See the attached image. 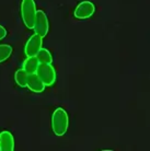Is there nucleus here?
Masks as SVG:
<instances>
[{
    "mask_svg": "<svg viewBox=\"0 0 150 151\" xmlns=\"http://www.w3.org/2000/svg\"><path fill=\"white\" fill-rule=\"evenodd\" d=\"M68 126H69V118L67 112L61 107L56 109L52 116L53 132L58 137L64 136L68 130Z\"/></svg>",
    "mask_w": 150,
    "mask_h": 151,
    "instance_id": "obj_1",
    "label": "nucleus"
},
{
    "mask_svg": "<svg viewBox=\"0 0 150 151\" xmlns=\"http://www.w3.org/2000/svg\"><path fill=\"white\" fill-rule=\"evenodd\" d=\"M36 4L34 0H22L21 4V18L29 30H33L36 18Z\"/></svg>",
    "mask_w": 150,
    "mask_h": 151,
    "instance_id": "obj_2",
    "label": "nucleus"
},
{
    "mask_svg": "<svg viewBox=\"0 0 150 151\" xmlns=\"http://www.w3.org/2000/svg\"><path fill=\"white\" fill-rule=\"evenodd\" d=\"M35 73L45 84V87H52L56 81V71L52 64H40Z\"/></svg>",
    "mask_w": 150,
    "mask_h": 151,
    "instance_id": "obj_3",
    "label": "nucleus"
},
{
    "mask_svg": "<svg viewBox=\"0 0 150 151\" xmlns=\"http://www.w3.org/2000/svg\"><path fill=\"white\" fill-rule=\"evenodd\" d=\"M42 45H43V37L35 33L26 42L24 46V54L26 55V57L36 56L38 52L41 50Z\"/></svg>",
    "mask_w": 150,
    "mask_h": 151,
    "instance_id": "obj_4",
    "label": "nucleus"
},
{
    "mask_svg": "<svg viewBox=\"0 0 150 151\" xmlns=\"http://www.w3.org/2000/svg\"><path fill=\"white\" fill-rule=\"evenodd\" d=\"M48 19L47 15L44 13V11L42 10H38L36 11V18H35V24H34V29L35 33L38 34L42 37H45L47 33H48Z\"/></svg>",
    "mask_w": 150,
    "mask_h": 151,
    "instance_id": "obj_5",
    "label": "nucleus"
},
{
    "mask_svg": "<svg viewBox=\"0 0 150 151\" xmlns=\"http://www.w3.org/2000/svg\"><path fill=\"white\" fill-rule=\"evenodd\" d=\"M95 12V6L91 1H82L76 7L74 14L77 19H89Z\"/></svg>",
    "mask_w": 150,
    "mask_h": 151,
    "instance_id": "obj_6",
    "label": "nucleus"
},
{
    "mask_svg": "<svg viewBox=\"0 0 150 151\" xmlns=\"http://www.w3.org/2000/svg\"><path fill=\"white\" fill-rule=\"evenodd\" d=\"M26 88L34 93H41L45 89V84L42 82V80L38 78V76L36 73H31L27 77Z\"/></svg>",
    "mask_w": 150,
    "mask_h": 151,
    "instance_id": "obj_7",
    "label": "nucleus"
},
{
    "mask_svg": "<svg viewBox=\"0 0 150 151\" xmlns=\"http://www.w3.org/2000/svg\"><path fill=\"white\" fill-rule=\"evenodd\" d=\"M14 150V138L12 134L8 130L1 132L0 139V151H13Z\"/></svg>",
    "mask_w": 150,
    "mask_h": 151,
    "instance_id": "obj_8",
    "label": "nucleus"
},
{
    "mask_svg": "<svg viewBox=\"0 0 150 151\" xmlns=\"http://www.w3.org/2000/svg\"><path fill=\"white\" fill-rule=\"evenodd\" d=\"M38 65H40V61L36 58V56H32V57H26V59L23 61L22 64V68L25 70L29 75L31 73H35L36 72V69H38Z\"/></svg>",
    "mask_w": 150,
    "mask_h": 151,
    "instance_id": "obj_9",
    "label": "nucleus"
},
{
    "mask_svg": "<svg viewBox=\"0 0 150 151\" xmlns=\"http://www.w3.org/2000/svg\"><path fill=\"white\" fill-rule=\"evenodd\" d=\"M27 77H29V73H27L23 68L17 70L14 73L15 82H17V84L21 88H26V84H27Z\"/></svg>",
    "mask_w": 150,
    "mask_h": 151,
    "instance_id": "obj_10",
    "label": "nucleus"
},
{
    "mask_svg": "<svg viewBox=\"0 0 150 151\" xmlns=\"http://www.w3.org/2000/svg\"><path fill=\"white\" fill-rule=\"evenodd\" d=\"M36 58L38 59L40 64H53V56L47 48L42 47L41 50L36 55Z\"/></svg>",
    "mask_w": 150,
    "mask_h": 151,
    "instance_id": "obj_11",
    "label": "nucleus"
},
{
    "mask_svg": "<svg viewBox=\"0 0 150 151\" xmlns=\"http://www.w3.org/2000/svg\"><path fill=\"white\" fill-rule=\"evenodd\" d=\"M13 49L10 45L7 44H1L0 45V63H4L12 55Z\"/></svg>",
    "mask_w": 150,
    "mask_h": 151,
    "instance_id": "obj_12",
    "label": "nucleus"
},
{
    "mask_svg": "<svg viewBox=\"0 0 150 151\" xmlns=\"http://www.w3.org/2000/svg\"><path fill=\"white\" fill-rule=\"evenodd\" d=\"M6 36H7V30L2 25H0V41L4 40Z\"/></svg>",
    "mask_w": 150,
    "mask_h": 151,
    "instance_id": "obj_13",
    "label": "nucleus"
},
{
    "mask_svg": "<svg viewBox=\"0 0 150 151\" xmlns=\"http://www.w3.org/2000/svg\"><path fill=\"white\" fill-rule=\"evenodd\" d=\"M0 139H1V132H0Z\"/></svg>",
    "mask_w": 150,
    "mask_h": 151,
    "instance_id": "obj_14",
    "label": "nucleus"
}]
</instances>
